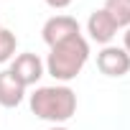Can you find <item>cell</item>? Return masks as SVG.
Here are the masks:
<instances>
[{
    "label": "cell",
    "mask_w": 130,
    "mask_h": 130,
    "mask_svg": "<svg viewBox=\"0 0 130 130\" xmlns=\"http://www.w3.org/2000/svg\"><path fill=\"white\" fill-rule=\"evenodd\" d=\"M87 59H89V43L79 33V36H72L67 41L51 46V54L46 59V69L56 82H69L84 69Z\"/></svg>",
    "instance_id": "obj_1"
},
{
    "label": "cell",
    "mask_w": 130,
    "mask_h": 130,
    "mask_svg": "<svg viewBox=\"0 0 130 130\" xmlns=\"http://www.w3.org/2000/svg\"><path fill=\"white\" fill-rule=\"evenodd\" d=\"M31 112L41 120H48L54 125L67 122L69 117H74L77 112V94L69 87H38L31 94Z\"/></svg>",
    "instance_id": "obj_2"
},
{
    "label": "cell",
    "mask_w": 130,
    "mask_h": 130,
    "mask_svg": "<svg viewBox=\"0 0 130 130\" xmlns=\"http://www.w3.org/2000/svg\"><path fill=\"white\" fill-rule=\"evenodd\" d=\"M23 87H31L36 84L41 77H43V61L38 54H18L13 61H10V69H8Z\"/></svg>",
    "instance_id": "obj_3"
},
{
    "label": "cell",
    "mask_w": 130,
    "mask_h": 130,
    "mask_svg": "<svg viewBox=\"0 0 130 130\" xmlns=\"http://www.w3.org/2000/svg\"><path fill=\"white\" fill-rule=\"evenodd\" d=\"M97 69L105 77H125L130 72V56L120 46H105L97 54Z\"/></svg>",
    "instance_id": "obj_4"
},
{
    "label": "cell",
    "mask_w": 130,
    "mask_h": 130,
    "mask_svg": "<svg viewBox=\"0 0 130 130\" xmlns=\"http://www.w3.org/2000/svg\"><path fill=\"white\" fill-rule=\"evenodd\" d=\"M41 33H43V41H46L48 48H51V46L67 41V38H72V36H79L82 28H79L77 18H72V15H54V18H48V21L43 23V31H41Z\"/></svg>",
    "instance_id": "obj_5"
},
{
    "label": "cell",
    "mask_w": 130,
    "mask_h": 130,
    "mask_svg": "<svg viewBox=\"0 0 130 130\" xmlns=\"http://www.w3.org/2000/svg\"><path fill=\"white\" fill-rule=\"evenodd\" d=\"M87 33H89L92 41H97V43H102V46H110V41H112L115 33H117V26H115V21L107 15V10L100 8V10H92V15H89V21H87Z\"/></svg>",
    "instance_id": "obj_6"
},
{
    "label": "cell",
    "mask_w": 130,
    "mask_h": 130,
    "mask_svg": "<svg viewBox=\"0 0 130 130\" xmlns=\"http://www.w3.org/2000/svg\"><path fill=\"white\" fill-rule=\"evenodd\" d=\"M23 94H26V87L8 69L0 72V105L3 107H18L23 102Z\"/></svg>",
    "instance_id": "obj_7"
},
{
    "label": "cell",
    "mask_w": 130,
    "mask_h": 130,
    "mask_svg": "<svg viewBox=\"0 0 130 130\" xmlns=\"http://www.w3.org/2000/svg\"><path fill=\"white\" fill-rule=\"evenodd\" d=\"M105 10L117 28L130 26V0H105Z\"/></svg>",
    "instance_id": "obj_8"
},
{
    "label": "cell",
    "mask_w": 130,
    "mask_h": 130,
    "mask_svg": "<svg viewBox=\"0 0 130 130\" xmlns=\"http://www.w3.org/2000/svg\"><path fill=\"white\" fill-rule=\"evenodd\" d=\"M15 46H18L15 33H13V31H8V28H0V64H5V61H10V59H13Z\"/></svg>",
    "instance_id": "obj_9"
},
{
    "label": "cell",
    "mask_w": 130,
    "mask_h": 130,
    "mask_svg": "<svg viewBox=\"0 0 130 130\" xmlns=\"http://www.w3.org/2000/svg\"><path fill=\"white\" fill-rule=\"evenodd\" d=\"M46 5H51L54 10H61V8L72 5V0H46Z\"/></svg>",
    "instance_id": "obj_10"
},
{
    "label": "cell",
    "mask_w": 130,
    "mask_h": 130,
    "mask_svg": "<svg viewBox=\"0 0 130 130\" xmlns=\"http://www.w3.org/2000/svg\"><path fill=\"white\" fill-rule=\"evenodd\" d=\"M122 48L127 51V56H130V26L125 28V36H122Z\"/></svg>",
    "instance_id": "obj_11"
},
{
    "label": "cell",
    "mask_w": 130,
    "mask_h": 130,
    "mask_svg": "<svg viewBox=\"0 0 130 130\" xmlns=\"http://www.w3.org/2000/svg\"><path fill=\"white\" fill-rule=\"evenodd\" d=\"M48 130H69V127H61V125H54V127H48Z\"/></svg>",
    "instance_id": "obj_12"
}]
</instances>
